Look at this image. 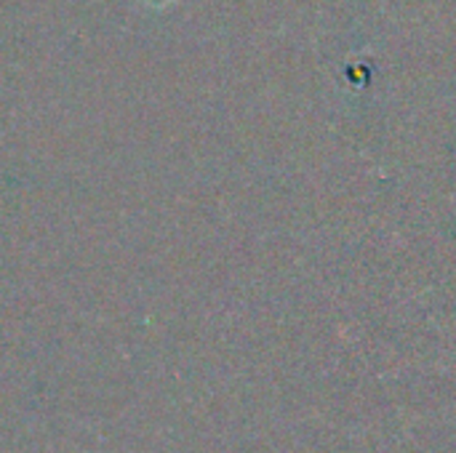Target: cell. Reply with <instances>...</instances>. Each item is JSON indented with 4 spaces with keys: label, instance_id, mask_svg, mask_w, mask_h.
Here are the masks:
<instances>
[]
</instances>
